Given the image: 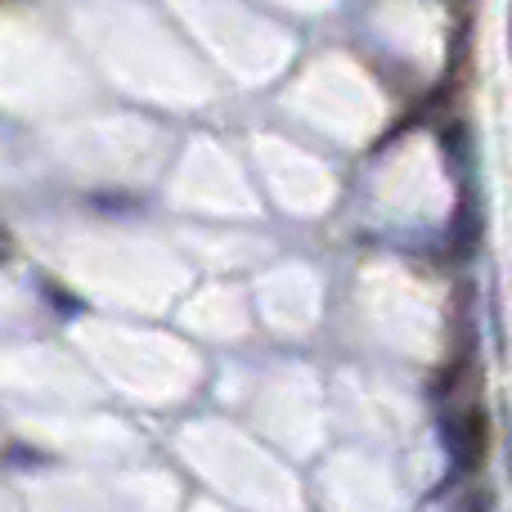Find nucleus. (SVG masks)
<instances>
[{
	"instance_id": "f257e3e1",
	"label": "nucleus",
	"mask_w": 512,
	"mask_h": 512,
	"mask_svg": "<svg viewBox=\"0 0 512 512\" xmlns=\"http://www.w3.org/2000/svg\"><path fill=\"white\" fill-rule=\"evenodd\" d=\"M445 450H450L454 468L459 472H477L490 454V418L481 405H454L441 423Z\"/></svg>"
},
{
	"instance_id": "f03ea898",
	"label": "nucleus",
	"mask_w": 512,
	"mask_h": 512,
	"mask_svg": "<svg viewBox=\"0 0 512 512\" xmlns=\"http://www.w3.org/2000/svg\"><path fill=\"white\" fill-rule=\"evenodd\" d=\"M477 239H481V212L472 198H463L454 221H450V243H454V252L468 256V252H477Z\"/></svg>"
}]
</instances>
